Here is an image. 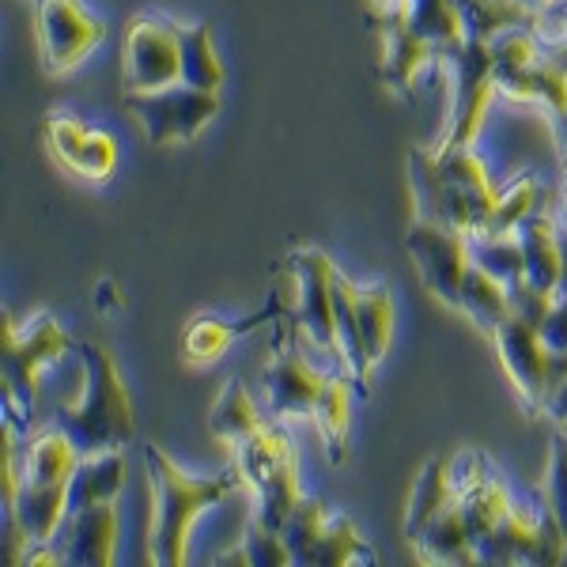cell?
<instances>
[{
  "instance_id": "obj_1",
  "label": "cell",
  "mask_w": 567,
  "mask_h": 567,
  "mask_svg": "<svg viewBox=\"0 0 567 567\" xmlns=\"http://www.w3.org/2000/svg\"><path fill=\"white\" fill-rule=\"evenodd\" d=\"M409 194L413 216L470 235L488 231L499 189L473 144H427L409 148Z\"/></svg>"
},
{
  "instance_id": "obj_2",
  "label": "cell",
  "mask_w": 567,
  "mask_h": 567,
  "mask_svg": "<svg viewBox=\"0 0 567 567\" xmlns=\"http://www.w3.org/2000/svg\"><path fill=\"white\" fill-rule=\"evenodd\" d=\"M144 473L152 488V529H148V560L155 567H182L189 553V534L194 523L208 507L224 503L243 484L239 465L213 473V477H194L159 451L155 443H144Z\"/></svg>"
},
{
  "instance_id": "obj_3",
  "label": "cell",
  "mask_w": 567,
  "mask_h": 567,
  "mask_svg": "<svg viewBox=\"0 0 567 567\" xmlns=\"http://www.w3.org/2000/svg\"><path fill=\"white\" fill-rule=\"evenodd\" d=\"M76 355L84 390L76 401L58 409V424L69 432L80 454L122 451L136 439V413L114 352L99 341H76Z\"/></svg>"
},
{
  "instance_id": "obj_4",
  "label": "cell",
  "mask_w": 567,
  "mask_h": 567,
  "mask_svg": "<svg viewBox=\"0 0 567 567\" xmlns=\"http://www.w3.org/2000/svg\"><path fill=\"white\" fill-rule=\"evenodd\" d=\"M76 352V341L61 329L50 310L31 315L23 326H12L4 315V341H0V398H4V424L27 432L39 405L42 368L58 363L61 355Z\"/></svg>"
},
{
  "instance_id": "obj_5",
  "label": "cell",
  "mask_w": 567,
  "mask_h": 567,
  "mask_svg": "<svg viewBox=\"0 0 567 567\" xmlns=\"http://www.w3.org/2000/svg\"><path fill=\"white\" fill-rule=\"evenodd\" d=\"M231 454L243 473V484L258 496V518L265 526L280 529L296 511V503L303 499L296 439L284 432L280 420H265Z\"/></svg>"
},
{
  "instance_id": "obj_6",
  "label": "cell",
  "mask_w": 567,
  "mask_h": 567,
  "mask_svg": "<svg viewBox=\"0 0 567 567\" xmlns=\"http://www.w3.org/2000/svg\"><path fill=\"white\" fill-rule=\"evenodd\" d=\"M284 545L296 567H374L379 556L363 542L355 523L341 511H333L326 499L303 496L288 523L280 526Z\"/></svg>"
},
{
  "instance_id": "obj_7",
  "label": "cell",
  "mask_w": 567,
  "mask_h": 567,
  "mask_svg": "<svg viewBox=\"0 0 567 567\" xmlns=\"http://www.w3.org/2000/svg\"><path fill=\"white\" fill-rule=\"evenodd\" d=\"M492 344H496L503 371H507L511 386H515L518 401H523V413L545 416L553 393L567 379V352L548 349L542 322L518 315V310L492 333Z\"/></svg>"
},
{
  "instance_id": "obj_8",
  "label": "cell",
  "mask_w": 567,
  "mask_h": 567,
  "mask_svg": "<svg viewBox=\"0 0 567 567\" xmlns=\"http://www.w3.org/2000/svg\"><path fill=\"white\" fill-rule=\"evenodd\" d=\"M439 65L451 72L454 84L451 122H446L443 144H477L484 122H488V110L499 99L492 42L465 39L458 45H446V50H439Z\"/></svg>"
},
{
  "instance_id": "obj_9",
  "label": "cell",
  "mask_w": 567,
  "mask_h": 567,
  "mask_svg": "<svg viewBox=\"0 0 567 567\" xmlns=\"http://www.w3.org/2000/svg\"><path fill=\"white\" fill-rule=\"evenodd\" d=\"M477 553L481 564L488 567H553L567 560V537L545 499L542 507H529V503L515 499L507 515L481 537Z\"/></svg>"
},
{
  "instance_id": "obj_10",
  "label": "cell",
  "mask_w": 567,
  "mask_h": 567,
  "mask_svg": "<svg viewBox=\"0 0 567 567\" xmlns=\"http://www.w3.org/2000/svg\"><path fill=\"white\" fill-rule=\"evenodd\" d=\"M288 269L296 277L299 288V303H296V326L299 337H307L310 349L333 355V363L344 371V352H341V337H337V265L329 261L326 250L318 246H299L288 254Z\"/></svg>"
},
{
  "instance_id": "obj_11",
  "label": "cell",
  "mask_w": 567,
  "mask_h": 567,
  "mask_svg": "<svg viewBox=\"0 0 567 567\" xmlns=\"http://www.w3.org/2000/svg\"><path fill=\"white\" fill-rule=\"evenodd\" d=\"M125 110L141 122L155 148L186 144L219 114V91L171 84L163 91H125Z\"/></svg>"
},
{
  "instance_id": "obj_12",
  "label": "cell",
  "mask_w": 567,
  "mask_h": 567,
  "mask_svg": "<svg viewBox=\"0 0 567 567\" xmlns=\"http://www.w3.org/2000/svg\"><path fill=\"white\" fill-rule=\"evenodd\" d=\"M291 333H296L291 326H288V333H284V318H280L272 355H269V363H265V401H269L272 420H280V424L315 416L318 401H322V393L329 386V374H333V371L315 368V360L291 341Z\"/></svg>"
},
{
  "instance_id": "obj_13",
  "label": "cell",
  "mask_w": 567,
  "mask_h": 567,
  "mask_svg": "<svg viewBox=\"0 0 567 567\" xmlns=\"http://www.w3.org/2000/svg\"><path fill=\"white\" fill-rule=\"evenodd\" d=\"M182 84V45L178 27L167 16L144 12L125 27L122 45V87L125 91H163Z\"/></svg>"
},
{
  "instance_id": "obj_14",
  "label": "cell",
  "mask_w": 567,
  "mask_h": 567,
  "mask_svg": "<svg viewBox=\"0 0 567 567\" xmlns=\"http://www.w3.org/2000/svg\"><path fill=\"white\" fill-rule=\"evenodd\" d=\"M409 258L416 261V272L424 280V288L432 291L439 303H446L451 310H458L462 303V277L470 269V239L454 227L443 224H427V219H416L409 224L405 235Z\"/></svg>"
},
{
  "instance_id": "obj_15",
  "label": "cell",
  "mask_w": 567,
  "mask_h": 567,
  "mask_svg": "<svg viewBox=\"0 0 567 567\" xmlns=\"http://www.w3.org/2000/svg\"><path fill=\"white\" fill-rule=\"evenodd\" d=\"M34 4H39L42 61L53 76H65L76 65H84L103 45L106 23L87 12L84 0H34Z\"/></svg>"
},
{
  "instance_id": "obj_16",
  "label": "cell",
  "mask_w": 567,
  "mask_h": 567,
  "mask_svg": "<svg viewBox=\"0 0 567 567\" xmlns=\"http://www.w3.org/2000/svg\"><path fill=\"white\" fill-rule=\"evenodd\" d=\"M368 23L382 39V87L398 99H413V87L420 72L427 65H439V50L427 39H420L409 23V0L398 8H371Z\"/></svg>"
},
{
  "instance_id": "obj_17",
  "label": "cell",
  "mask_w": 567,
  "mask_h": 567,
  "mask_svg": "<svg viewBox=\"0 0 567 567\" xmlns=\"http://www.w3.org/2000/svg\"><path fill=\"white\" fill-rule=\"evenodd\" d=\"M454 488H458L465 526H470V534L477 545H481V537L488 534L503 515H507L511 503H515L507 481L499 477L496 465L488 462V454L484 451H458L454 454Z\"/></svg>"
},
{
  "instance_id": "obj_18",
  "label": "cell",
  "mask_w": 567,
  "mask_h": 567,
  "mask_svg": "<svg viewBox=\"0 0 567 567\" xmlns=\"http://www.w3.org/2000/svg\"><path fill=\"white\" fill-rule=\"evenodd\" d=\"M117 507L114 503H95V507L69 511L61 523L53 548L61 553V564L72 567H110L117 553Z\"/></svg>"
},
{
  "instance_id": "obj_19",
  "label": "cell",
  "mask_w": 567,
  "mask_h": 567,
  "mask_svg": "<svg viewBox=\"0 0 567 567\" xmlns=\"http://www.w3.org/2000/svg\"><path fill=\"white\" fill-rule=\"evenodd\" d=\"M280 318L284 315H280L277 296L269 299L265 310H254V315H246V318H231V322L219 315H200L186 326V333H182V344H178L182 363H186V368H213V363L224 360L227 349H231L239 337H246L250 329H258L265 322H280Z\"/></svg>"
},
{
  "instance_id": "obj_20",
  "label": "cell",
  "mask_w": 567,
  "mask_h": 567,
  "mask_svg": "<svg viewBox=\"0 0 567 567\" xmlns=\"http://www.w3.org/2000/svg\"><path fill=\"white\" fill-rule=\"evenodd\" d=\"M344 280V291L352 299L355 310V326L363 337V352H368L371 371L386 360L390 344H393V329H398V307H393V291L386 280Z\"/></svg>"
},
{
  "instance_id": "obj_21",
  "label": "cell",
  "mask_w": 567,
  "mask_h": 567,
  "mask_svg": "<svg viewBox=\"0 0 567 567\" xmlns=\"http://www.w3.org/2000/svg\"><path fill=\"white\" fill-rule=\"evenodd\" d=\"M409 548L416 553L420 564H446V567H470V564H481V553H477V542H473L470 526H465V515H462V503L454 496L451 507L435 518L427 529L409 542Z\"/></svg>"
},
{
  "instance_id": "obj_22",
  "label": "cell",
  "mask_w": 567,
  "mask_h": 567,
  "mask_svg": "<svg viewBox=\"0 0 567 567\" xmlns=\"http://www.w3.org/2000/svg\"><path fill=\"white\" fill-rule=\"evenodd\" d=\"M518 243H523V261H526V280L545 296H560V277H564V243L560 227L548 213H534L518 227Z\"/></svg>"
},
{
  "instance_id": "obj_23",
  "label": "cell",
  "mask_w": 567,
  "mask_h": 567,
  "mask_svg": "<svg viewBox=\"0 0 567 567\" xmlns=\"http://www.w3.org/2000/svg\"><path fill=\"white\" fill-rule=\"evenodd\" d=\"M496 84L499 99H511V103H542L548 114L567 110V69L548 58V50L526 69L496 72Z\"/></svg>"
},
{
  "instance_id": "obj_24",
  "label": "cell",
  "mask_w": 567,
  "mask_h": 567,
  "mask_svg": "<svg viewBox=\"0 0 567 567\" xmlns=\"http://www.w3.org/2000/svg\"><path fill=\"white\" fill-rule=\"evenodd\" d=\"M355 398H360L355 379L349 371L333 368L322 401H318L315 416H310V424H315L318 435H322V446H326V454L333 465H341L344 454H349V427H352V401Z\"/></svg>"
},
{
  "instance_id": "obj_25",
  "label": "cell",
  "mask_w": 567,
  "mask_h": 567,
  "mask_svg": "<svg viewBox=\"0 0 567 567\" xmlns=\"http://www.w3.org/2000/svg\"><path fill=\"white\" fill-rule=\"evenodd\" d=\"M454 496H458V488H454V458H427L424 470L416 473L413 496H409L405 542H413L420 529L432 526L454 503Z\"/></svg>"
},
{
  "instance_id": "obj_26",
  "label": "cell",
  "mask_w": 567,
  "mask_h": 567,
  "mask_svg": "<svg viewBox=\"0 0 567 567\" xmlns=\"http://www.w3.org/2000/svg\"><path fill=\"white\" fill-rule=\"evenodd\" d=\"M125 488V458L122 451L84 454L69 481V511L95 507V503H117Z\"/></svg>"
},
{
  "instance_id": "obj_27",
  "label": "cell",
  "mask_w": 567,
  "mask_h": 567,
  "mask_svg": "<svg viewBox=\"0 0 567 567\" xmlns=\"http://www.w3.org/2000/svg\"><path fill=\"white\" fill-rule=\"evenodd\" d=\"M458 310L481 329V333L492 337L511 315H515V303H511L507 284L492 277L488 269H481L477 261H470V269H465V277H462V303H458Z\"/></svg>"
},
{
  "instance_id": "obj_28",
  "label": "cell",
  "mask_w": 567,
  "mask_h": 567,
  "mask_svg": "<svg viewBox=\"0 0 567 567\" xmlns=\"http://www.w3.org/2000/svg\"><path fill=\"white\" fill-rule=\"evenodd\" d=\"M265 424V416L254 409V398L250 390H246L243 379H227V386L216 393L213 409H208V432L219 443H227L235 451V446L243 443V439H250L258 427Z\"/></svg>"
},
{
  "instance_id": "obj_29",
  "label": "cell",
  "mask_w": 567,
  "mask_h": 567,
  "mask_svg": "<svg viewBox=\"0 0 567 567\" xmlns=\"http://www.w3.org/2000/svg\"><path fill=\"white\" fill-rule=\"evenodd\" d=\"M178 45H182V84L219 91L224 87V61L213 45V27L200 23H178Z\"/></svg>"
},
{
  "instance_id": "obj_30",
  "label": "cell",
  "mask_w": 567,
  "mask_h": 567,
  "mask_svg": "<svg viewBox=\"0 0 567 567\" xmlns=\"http://www.w3.org/2000/svg\"><path fill=\"white\" fill-rule=\"evenodd\" d=\"M465 27V39H496L511 27H542V16L529 12L523 0H454Z\"/></svg>"
},
{
  "instance_id": "obj_31",
  "label": "cell",
  "mask_w": 567,
  "mask_h": 567,
  "mask_svg": "<svg viewBox=\"0 0 567 567\" xmlns=\"http://www.w3.org/2000/svg\"><path fill=\"white\" fill-rule=\"evenodd\" d=\"M470 258L488 269L492 277L503 280L507 288H515L518 280H526V261H523V243L515 235H499V231H481L470 235Z\"/></svg>"
},
{
  "instance_id": "obj_32",
  "label": "cell",
  "mask_w": 567,
  "mask_h": 567,
  "mask_svg": "<svg viewBox=\"0 0 567 567\" xmlns=\"http://www.w3.org/2000/svg\"><path fill=\"white\" fill-rule=\"evenodd\" d=\"M213 564H243V567H288L291 564V553L284 545V534L272 526H265L261 518H254L246 526L243 542L231 548L227 556H216Z\"/></svg>"
},
{
  "instance_id": "obj_33",
  "label": "cell",
  "mask_w": 567,
  "mask_h": 567,
  "mask_svg": "<svg viewBox=\"0 0 567 567\" xmlns=\"http://www.w3.org/2000/svg\"><path fill=\"white\" fill-rule=\"evenodd\" d=\"M409 23L420 39H427L435 50L465 42L462 16L454 8V0H409Z\"/></svg>"
},
{
  "instance_id": "obj_34",
  "label": "cell",
  "mask_w": 567,
  "mask_h": 567,
  "mask_svg": "<svg viewBox=\"0 0 567 567\" xmlns=\"http://www.w3.org/2000/svg\"><path fill=\"white\" fill-rule=\"evenodd\" d=\"M542 197H545V189H542V182H537L534 175H523V178L511 182V186H503L499 197H496V213H492L488 231L515 235L518 227H523L526 219L537 213Z\"/></svg>"
},
{
  "instance_id": "obj_35",
  "label": "cell",
  "mask_w": 567,
  "mask_h": 567,
  "mask_svg": "<svg viewBox=\"0 0 567 567\" xmlns=\"http://www.w3.org/2000/svg\"><path fill=\"white\" fill-rule=\"evenodd\" d=\"M42 130H45V144H50L53 159H58L65 171L76 167L80 148H84L91 125H84L76 114H69V110H50V114H45V122H42Z\"/></svg>"
},
{
  "instance_id": "obj_36",
  "label": "cell",
  "mask_w": 567,
  "mask_h": 567,
  "mask_svg": "<svg viewBox=\"0 0 567 567\" xmlns=\"http://www.w3.org/2000/svg\"><path fill=\"white\" fill-rule=\"evenodd\" d=\"M117 159H122V148H117L114 136L106 130H91L84 148H80V159H76V167H72V175L87 178V182H106V178H114Z\"/></svg>"
},
{
  "instance_id": "obj_37",
  "label": "cell",
  "mask_w": 567,
  "mask_h": 567,
  "mask_svg": "<svg viewBox=\"0 0 567 567\" xmlns=\"http://www.w3.org/2000/svg\"><path fill=\"white\" fill-rule=\"evenodd\" d=\"M548 511L556 515L567 537V432H556L548 443V473H545V496Z\"/></svg>"
},
{
  "instance_id": "obj_38",
  "label": "cell",
  "mask_w": 567,
  "mask_h": 567,
  "mask_svg": "<svg viewBox=\"0 0 567 567\" xmlns=\"http://www.w3.org/2000/svg\"><path fill=\"white\" fill-rule=\"evenodd\" d=\"M542 333H545L548 349L567 352V296H556L553 310H548L545 322H542Z\"/></svg>"
},
{
  "instance_id": "obj_39",
  "label": "cell",
  "mask_w": 567,
  "mask_h": 567,
  "mask_svg": "<svg viewBox=\"0 0 567 567\" xmlns=\"http://www.w3.org/2000/svg\"><path fill=\"white\" fill-rule=\"evenodd\" d=\"M545 416L553 420V424H567V379H564V386L553 393V401H548V409H545Z\"/></svg>"
},
{
  "instance_id": "obj_40",
  "label": "cell",
  "mask_w": 567,
  "mask_h": 567,
  "mask_svg": "<svg viewBox=\"0 0 567 567\" xmlns=\"http://www.w3.org/2000/svg\"><path fill=\"white\" fill-rule=\"evenodd\" d=\"M545 39V50L553 61H560V65L567 69V31H553V34H542Z\"/></svg>"
},
{
  "instance_id": "obj_41",
  "label": "cell",
  "mask_w": 567,
  "mask_h": 567,
  "mask_svg": "<svg viewBox=\"0 0 567 567\" xmlns=\"http://www.w3.org/2000/svg\"><path fill=\"white\" fill-rule=\"evenodd\" d=\"M553 125H556V144H560V155H564V197H567V110L553 114Z\"/></svg>"
},
{
  "instance_id": "obj_42",
  "label": "cell",
  "mask_w": 567,
  "mask_h": 567,
  "mask_svg": "<svg viewBox=\"0 0 567 567\" xmlns=\"http://www.w3.org/2000/svg\"><path fill=\"white\" fill-rule=\"evenodd\" d=\"M95 303H99V310L106 315V303H110V310L117 315V291H114V280H99V288H95Z\"/></svg>"
},
{
  "instance_id": "obj_43",
  "label": "cell",
  "mask_w": 567,
  "mask_h": 567,
  "mask_svg": "<svg viewBox=\"0 0 567 567\" xmlns=\"http://www.w3.org/2000/svg\"><path fill=\"white\" fill-rule=\"evenodd\" d=\"M553 31H567V4L560 8V12H556L553 23H548L545 16H542V34H553Z\"/></svg>"
},
{
  "instance_id": "obj_44",
  "label": "cell",
  "mask_w": 567,
  "mask_h": 567,
  "mask_svg": "<svg viewBox=\"0 0 567 567\" xmlns=\"http://www.w3.org/2000/svg\"><path fill=\"white\" fill-rule=\"evenodd\" d=\"M523 4L529 8V12H537V16H548V12H553V4H556V0H523Z\"/></svg>"
}]
</instances>
